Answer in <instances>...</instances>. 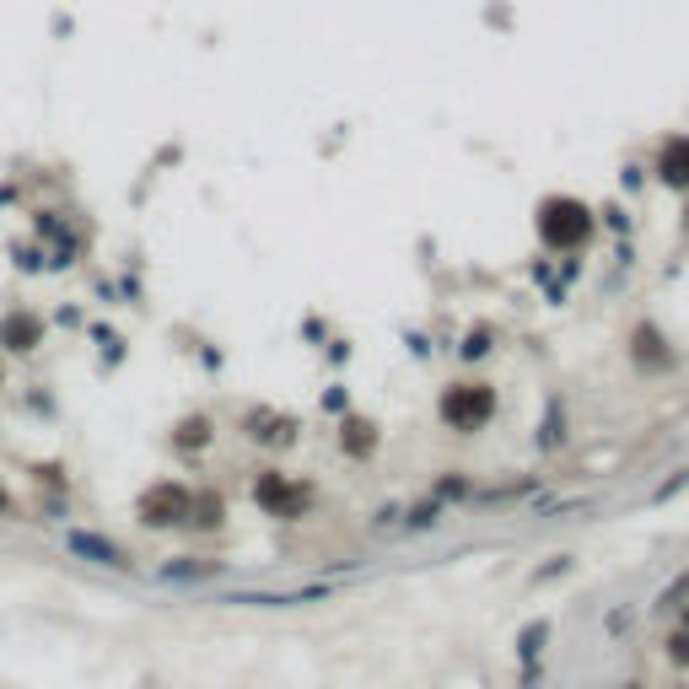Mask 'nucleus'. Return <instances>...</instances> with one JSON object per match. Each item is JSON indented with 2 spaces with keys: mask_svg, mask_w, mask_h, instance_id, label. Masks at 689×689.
Masks as SVG:
<instances>
[{
  "mask_svg": "<svg viewBox=\"0 0 689 689\" xmlns=\"http://www.w3.org/2000/svg\"><path fill=\"white\" fill-rule=\"evenodd\" d=\"M33 238L43 243V270H76L86 259V227H76V216H65V210H49V205H39L33 210Z\"/></svg>",
  "mask_w": 689,
  "mask_h": 689,
  "instance_id": "obj_1",
  "label": "nucleus"
},
{
  "mask_svg": "<svg viewBox=\"0 0 689 689\" xmlns=\"http://www.w3.org/2000/svg\"><path fill=\"white\" fill-rule=\"evenodd\" d=\"M189 507H195V490L184 480H152L135 495V523L152 528V533H167V528L189 523Z\"/></svg>",
  "mask_w": 689,
  "mask_h": 689,
  "instance_id": "obj_2",
  "label": "nucleus"
},
{
  "mask_svg": "<svg viewBox=\"0 0 689 689\" xmlns=\"http://www.w3.org/2000/svg\"><path fill=\"white\" fill-rule=\"evenodd\" d=\"M43 340H49V319H43L39 307L17 302V307H6V313H0V356L28 362V356H39V351H43Z\"/></svg>",
  "mask_w": 689,
  "mask_h": 689,
  "instance_id": "obj_3",
  "label": "nucleus"
},
{
  "mask_svg": "<svg viewBox=\"0 0 689 689\" xmlns=\"http://www.w3.org/2000/svg\"><path fill=\"white\" fill-rule=\"evenodd\" d=\"M539 232L550 248H582L593 238V216L576 200H544L539 205Z\"/></svg>",
  "mask_w": 689,
  "mask_h": 689,
  "instance_id": "obj_4",
  "label": "nucleus"
},
{
  "mask_svg": "<svg viewBox=\"0 0 689 689\" xmlns=\"http://www.w3.org/2000/svg\"><path fill=\"white\" fill-rule=\"evenodd\" d=\"M65 555L82 561V566H97V571H129V550L119 539H108L103 528H65Z\"/></svg>",
  "mask_w": 689,
  "mask_h": 689,
  "instance_id": "obj_5",
  "label": "nucleus"
},
{
  "mask_svg": "<svg viewBox=\"0 0 689 689\" xmlns=\"http://www.w3.org/2000/svg\"><path fill=\"white\" fill-rule=\"evenodd\" d=\"M490 415H495V394H490L486 383H458V388H447L442 394V420L447 426H458V431L486 426Z\"/></svg>",
  "mask_w": 689,
  "mask_h": 689,
  "instance_id": "obj_6",
  "label": "nucleus"
},
{
  "mask_svg": "<svg viewBox=\"0 0 689 689\" xmlns=\"http://www.w3.org/2000/svg\"><path fill=\"white\" fill-rule=\"evenodd\" d=\"M253 501H259L270 518H296V512L307 507V486L285 480L281 469H259V480H253Z\"/></svg>",
  "mask_w": 689,
  "mask_h": 689,
  "instance_id": "obj_7",
  "label": "nucleus"
},
{
  "mask_svg": "<svg viewBox=\"0 0 689 689\" xmlns=\"http://www.w3.org/2000/svg\"><path fill=\"white\" fill-rule=\"evenodd\" d=\"M657 173H662V184H674V189H689V135H679V140H668V146H662V157H657Z\"/></svg>",
  "mask_w": 689,
  "mask_h": 689,
  "instance_id": "obj_8",
  "label": "nucleus"
},
{
  "mask_svg": "<svg viewBox=\"0 0 689 689\" xmlns=\"http://www.w3.org/2000/svg\"><path fill=\"white\" fill-rule=\"evenodd\" d=\"M216 437V426H210V415H184L178 426H173V447L178 452H205Z\"/></svg>",
  "mask_w": 689,
  "mask_h": 689,
  "instance_id": "obj_9",
  "label": "nucleus"
},
{
  "mask_svg": "<svg viewBox=\"0 0 689 689\" xmlns=\"http://www.w3.org/2000/svg\"><path fill=\"white\" fill-rule=\"evenodd\" d=\"M243 431L253 442H291V420H285V415H270V409L243 415Z\"/></svg>",
  "mask_w": 689,
  "mask_h": 689,
  "instance_id": "obj_10",
  "label": "nucleus"
},
{
  "mask_svg": "<svg viewBox=\"0 0 689 689\" xmlns=\"http://www.w3.org/2000/svg\"><path fill=\"white\" fill-rule=\"evenodd\" d=\"M6 259H11V270H22V275H43V243L39 238H11V243H6Z\"/></svg>",
  "mask_w": 689,
  "mask_h": 689,
  "instance_id": "obj_11",
  "label": "nucleus"
},
{
  "mask_svg": "<svg viewBox=\"0 0 689 689\" xmlns=\"http://www.w3.org/2000/svg\"><path fill=\"white\" fill-rule=\"evenodd\" d=\"M86 334H92V345H97V356H103V362H108V366H119V362H124V334H119V328H108V324H92V328H86Z\"/></svg>",
  "mask_w": 689,
  "mask_h": 689,
  "instance_id": "obj_12",
  "label": "nucleus"
},
{
  "mask_svg": "<svg viewBox=\"0 0 689 689\" xmlns=\"http://www.w3.org/2000/svg\"><path fill=\"white\" fill-rule=\"evenodd\" d=\"M210 561H200V555H184V561H167L163 566V582H200V576H210Z\"/></svg>",
  "mask_w": 689,
  "mask_h": 689,
  "instance_id": "obj_13",
  "label": "nucleus"
},
{
  "mask_svg": "<svg viewBox=\"0 0 689 689\" xmlns=\"http://www.w3.org/2000/svg\"><path fill=\"white\" fill-rule=\"evenodd\" d=\"M33 474H39L43 490H71V480H65V469H60V463H33Z\"/></svg>",
  "mask_w": 689,
  "mask_h": 689,
  "instance_id": "obj_14",
  "label": "nucleus"
},
{
  "mask_svg": "<svg viewBox=\"0 0 689 689\" xmlns=\"http://www.w3.org/2000/svg\"><path fill=\"white\" fill-rule=\"evenodd\" d=\"M28 409H33V415H49V409H54V399H49V388H43V383L28 388Z\"/></svg>",
  "mask_w": 689,
  "mask_h": 689,
  "instance_id": "obj_15",
  "label": "nucleus"
},
{
  "mask_svg": "<svg viewBox=\"0 0 689 689\" xmlns=\"http://www.w3.org/2000/svg\"><path fill=\"white\" fill-rule=\"evenodd\" d=\"M345 442H351V452H366V447H372V437H366L362 420H351V426H345Z\"/></svg>",
  "mask_w": 689,
  "mask_h": 689,
  "instance_id": "obj_16",
  "label": "nucleus"
},
{
  "mask_svg": "<svg viewBox=\"0 0 689 689\" xmlns=\"http://www.w3.org/2000/svg\"><path fill=\"white\" fill-rule=\"evenodd\" d=\"M11 518H17V490L0 480V523H11Z\"/></svg>",
  "mask_w": 689,
  "mask_h": 689,
  "instance_id": "obj_17",
  "label": "nucleus"
},
{
  "mask_svg": "<svg viewBox=\"0 0 689 689\" xmlns=\"http://www.w3.org/2000/svg\"><path fill=\"white\" fill-rule=\"evenodd\" d=\"M674 657H679V662L689 657V636H679V641H674Z\"/></svg>",
  "mask_w": 689,
  "mask_h": 689,
  "instance_id": "obj_18",
  "label": "nucleus"
},
{
  "mask_svg": "<svg viewBox=\"0 0 689 689\" xmlns=\"http://www.w3.org/2000/svg\"><path fill=\"white\" fill-rule=\"evenodd\" d=\"M0 394H6V356H0Z\"/></svg>",
  "mask_w": 689,
  "mask_h": 689,
  "instance_id": "obj_19",
  "label": "nucleus"
}]
</instances>
